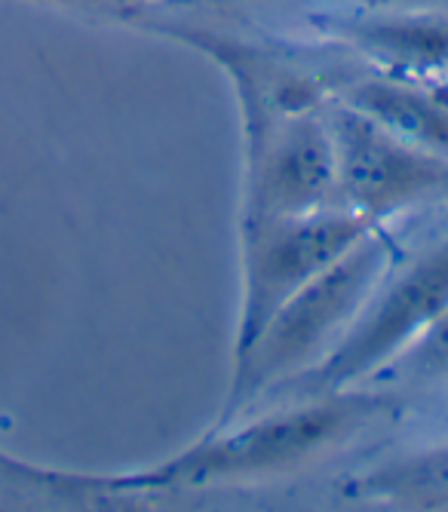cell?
I'll return each instance as SVG.
<instances>
[{
  "label": "cell",
  "instance_id": "cell-10",
  "mask_svg": "<svg viewBox=\"0 0 448 512\" xmlns=\"http://www.w3.org/2000/svg\"><path fill=\"white\" fill-rule=\"evenodd\" d=\"M387 7H402V10H442L448 13V0H381Z\"/></svg>",
  "mask_w": 448,
  "mask_h": 512
},
{
  "label": "cell",
  "instance_id": "cell-3",
  "mask_svg": "<svg viewBox=\"0 0 448 512\" xmlns=\"http://www.w3.org/2000/svg\"><path fill=\"white\" fill-rule=\"evenodd\" d=\"M372 230L353 209H320L246 230V295L237 335V362L258 341L271 316L313 276L335 264Z\"/></svg>",
  "mask_w": 448,
  "mask_h": 512
},
{
  "label": "cell",
  "instance_id": "cell-9",
  "mask_svg": "<svg viewBox=\"0 0 448 512\" xmlns=\"http://www.w3.org/2000/svg\"><path fill=\"white\" fill-rule=\"evenodd\" d=\"M350 494L406 509H448V445L390 460L363 476Z\"/></svg>",
  "mask_w": 448,
  "mask_h": 512
},
{
  "label": "cell",
  "instance_id": "cell-12",
  "mask_svg": "<svg viewBox=\"0 0 448 512\" xmlns=\"http://www.w3.org/2000/svg\"><path fill=\"white\" fill-rule=\"evenodd\" d=\"M0 470H25V467H19V463H10L7 457H0Z\"/></svg>",
  "mask_w": 448,
  "mask_h": 512
},
{
  "label": "cell",
  "instance_id": "cell-8",
  "mask_svg": "<svg viewBox=\"0 0 448 512\" xmlns=\"http://www.w3.org/2000/svg\"><path fill=\"white\" fill-rule=\"evenodd\" d=\"M344 105L356 108L406 142L448 157V105L433 92L412 83L372 77L356 83L347 92Z\"/></svg>",
  "mask_w": 448,
  "mask_h": 512
},
{
  "label": "cell",
  "instance_id": "cell-4",
  "mask_svg": "<svg viewBox=\"0 0 448 512\" xmlns=\"http://www.w3.org/2000/svg\"><path fill=\"white\" fill-rule=\"evenodd\" d=\"M335 145L338 194L369 221L448 191V157L418 148L350 105L326 114Z\"/></svg>",
  "mask_w": 448,
  "mask_h": 512
},
{
  "label": "cell",
  "instance_id": "cell-7",
  "mask_svg": "<svg viewBox=\"0 0 448 512\" xmlns=\"http://www.w3.org/2000/svg\"><path fill=\"white\" fill-rule=\"evenodd\" d=\"M338 37L390 68L439 74L448 71V13L442 10H402L341 22Z\"/></svg>",
  "mask_w": 448,
  "mask_h": 512
},
{
  "label": "cell",
  "instance_id": "cell-6",
  "mask_svg": "<svg viewBox=\"0 0 448 512\" xmlns=\"http://www.w3.org/2000/svg\"><path fill=\"white\" fill-rule=\"evenodd\" d=\"M249 203L246 230L298 218L329 206L338 194L335 145L326 117L295 111L249 129Z\"/></svg>",
  "mask_w": 448,
  "mask_h": 512
},
{
  "label": "cell",
  "instance_id": "cell-1",
  "mask_svg": "<svg viewBox=\"0 0 448 512\" xmlns=\"http://www.w3.org/2000/svg\"><path fill=\"white\" fill-rule=\"evenodd\" d=\"M387 408L390 402L384 396L329 390L326 399L271 414L234 433L209 436L206 442L178 454L157 470L129 479H111L105 485L123 491H163L292 473L323 451L341 445L350 433L369 427Z\"/></svg>",
  "mask_w": 448,
  "mask_h": 512
},
{
  "label": "cell",
  "instance_id": "cell-13",
  "mask_svg": "<svg viewBox=\"0 0 448 512\" xmlns=\"http://www.w3.org/2000/svg\"><path fill=\"white\" fill-rule=\"evenodd\" d=\"M56 4H74V0H56Z\"/></svg>",
  "mask_w": 448,
  "mask_h": 512
},
{
  "label": "cell",
  "instance_id": "cell-2",
  "mask_svg": "<svg viewBox=\"0 0 448 512\" xmlns=\"http://www.w3.org/2000/svg\"><path fill=\"white\" fill-rule=\"evenodd\" d=\"M390 243L372 227L335 264L313 276L264 325L258 341L234 368V390L224 417L249 396L292 378L310 362H323L335 338L350 332L356 316L372 301L390 267Z\"/></svg>",
  "mask_w": 448,
  "mask_h": 512
},
{
  "label": "cell",
  "instance_id": "cell-5",
  "mask_svg": "<svg viewBox=\"0 0 448 512\" xmlns=\"http://www.w3.org/2000/svg\"><path fill=\"white\" fill-rule=\"evenodd\" d=\"M448 313V237L402 270L393 283L372 295L335 344V353L317 365L313 387L347 390L372 371L393 362L415 338Z\"/></svg>",
  "mask_w": 448,
  "mask_h": 512
},
{
  "label": "cell",
  "instance_id": "cell-11",
  "mask_svg": "<svg viewBox=\"0 0 448 512\" xmlns=\"http://www.w3.org/2000/svg\"><path fill=\"white\" fill-rule=\"evenodd\" d=\"M194 4H252V0H194Z\"/></svg>",
  "mask_w": 448,
  "mask_h": 512
}]
</instances>
